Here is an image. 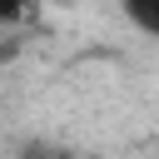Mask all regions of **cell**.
Instances as JSON below:
<instances>
[{
	"mask_svg": "<svg viewBox=\"0 0 159 159\" xmlns=\"http://www.w3.org/2000/svg\"><path fill=\"white\" fill-rule=\"evenodd\" d=\"M119 10H124V20H129L139 35H149V40L159 45V0H119Z\"/></svg>",
	"mask_w": 159,
	"mask_h": 159,
	"instance_id": "cell-1",
	"label": "cell"
},
{
	"mask_svg": "<svg viewBox=\"0 0 159 159\" xmlns=\"http://www.w3.org/2000/svg\"><path fill=\"white\" fill-rule=\"evenodd\" d=\"M35 10V0H0V25H20Z\"/></svg>",
	"mask_w": 159,
	"mask_h": 159,
	"instance_id": "cell-2",
	"label": "cell"
},
{
	"mask_svg": "<svg viewBox=\"0 0 159 159\" xmlns=\"http://www.w3.org/2000/svg\"><path fill=\"white\" fill-rule=\"evenodd\" d=\"M89 159H94V154H89Z\"/></svg>",
	"mask_w": 159,
	"mask_h": 159,
	"instance_id": "cell-3",
	"label": "cell"
}]
</instances>
